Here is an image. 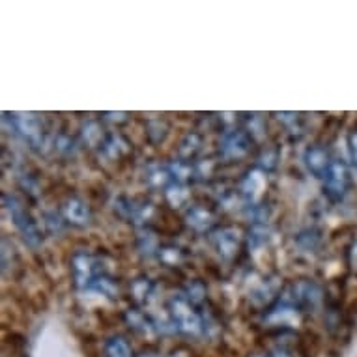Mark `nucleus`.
Here are the masks:
<instances>
[{"instance_id": "nucleus-1", "label": "nucleus", "mask_w": 357, "mask_h": 357, "mask_svg": "<svg viewBox=\"0 0 357 357\" xmlns=\"http://www.w3.org/2000/svg\"><path fill=\"white\" fill-rule=\"evenodd\" d=\"M169 309L172 324L178 331H182L188 337H199L204 333V320L185 296L170 299Z\"/></svg>"}, {"instance_id": "nucleus-2", "label": "nucleus", "mask_w": 357, "mask_h": 357, "mask_svg": "<svg viewBox=\"0 0 357 357\" xmlns=\"http://www.w3.org/2000/svg\"><path fill=\"white\" fill-rule=\"evenodd\" d=\"M8 200V210L12 213L13 222H15V227L17 230L23 234L24 241L29 243V245L36 247L41 243V230L38 227V222L32 219L29 211L24 210V206L19 202L17 199H13V197H4Z\"/></svg>"}, {"instance_id": "nucleus-3", "label": "nucleus", "mask_w": 357, "mask_h": 357, "mask_svg": "<svg viewBox=\"0 0 357 357\" xmlns=\"http://www.w3.org/2000/svg\"><path fill=\"white\" fill-rule=\"evenodd\" d=\"M351 185L350 170L342 161H333L329 170L324 176V193L329 200H340L348 193V189Z\"/></svg>"}, {"instance_id": "nucleus-4", "label": "nucleus", "mask_w": 357, "mask_h": 357, "mask_svg": "<svg viewBox=\"0 0 357 357\" xmlns=\"http://www.w3.org/2000/svg\"><path fill=\"white\" fill-rule=\"evenodd\" d=\"M251 146L252 137L247 133L245 129H234V131H230L222 137L221 152L219 153L225 161L236 163V161H241L251 153Z\"/></svg>"}, {"instance_id": "nucleus-5", "label": "nucleus", "mask_w": 357, "mask_h": 357, "mask_svg": "<svg viewBox=\"0 0 357 357\" xmlns=\"http://www.w3.org/2000/svg\"><path fill=\"white\" fill-rule=\"evenodd\" d=\"M71 271H73V279H75V284L79 288H90V284L101 275L98 258L88 255V252H75L73 255Z\"/></svg>"}, {"instance_id": "nucleus-6", "label": "nucleus", "mask_w": 357, "mask_h": 357, "mask_svg": "<svg viewBox=\"0 0 357 357\" xmlns=\"http://www.w3.org/2000/svg\"><path fill=\"white\" fill-rule=\"evenodd\" d=\"M13 126L32 144V148L45 144V129L40 118L34 114H17L13 118Z\"/></svg>"}, {"instance_id": "nucleus-7", "label": "nucleus", "mask_w": 357, "mask_h": 357, "mask_svg": "<svg viewBox=\"0 0 357 357\" xmlns=\"http://www.w3.org/2000/svg\"><path fill=\"white\" fill-rule=\"evenodd\" d=\"M333 163V159L329 155V150L324 144H314V146L307 148L305 152V165L307 169L317 176V178H324L326 172L329 170Z\"/></svg>"}, {"instance_id": "nucleus-8", "label": "nucleus", "mask_w": 357, "mask_h": 357, "mask_svg": "<svg viewBox=\"0 0 357 357\" xmlns=\"http://www.w3.org/2000/svg\"><path fill=\"white\" fill-rule=\"evenodd\" d=\"M211 243L215 247V251L221 255L222 258H234L240 249V238L236 234V230L232 229H221L211 234Z\"/></svg>"}, {"instance_id": "nucleus-9", "label": "nucleus", "mask_w": 357, "mask_h": 357, "mask_svg": "<svg viewBox=\"0 0 357 357\" xmlns=\"http://www.w3.org/2000/svg\"><path fill=\"white\" fill-rule=\"evenodd\" d=\"M62 213H64L68 221L73 222V225H79V227L90 221V208L77 197L66 200L64 206H62Z\"/></svg>"}, {"instance_id": "nucleus-10", "label": "nucleus", "mask_w": 357, "mask_h": 357, "mask_svg": "<svg viewBox=\"0 0 357 357\" xmlns=\"http://www.w3.org/2000/svg\"><path fill=\"white\" fill-rule=\"evenodd\" d=\"M81 137L84 144H88L90 148H98V150H101V148L105 146V142L109 141V137L111 135L105 133V129L101 128L96 120H90V122H86L82 126Z\"/></svg>"}, {"instance_id": "nucleus-11", "label": "nucleus", "mask_w": 357, "mask_h": 357, "mask_svg": "<svg viewBox=\"0 0 357 357\" xmlns=\"http://www.w3.org/2000/svg\"><path fill=\"white\" fill-rule=\"evenodd\" d=\"M188 225L197 232H206L213 225V213L206 206H193L188 211Z\"/></svg>"}, {"instance_id": "nucleus-12", "label": "nucleus", "mask_w": 357, "mask_h": 357, "mask_svg": "<svg viewBox=\"0 0 357 357\" xmlns=\"http://www.w3.org/2000/svg\"><path fill=\"white\" fill-rule=\"evenodd\" d=\"M103 354H105V357H135L129 340L122 335H114L111 339H107L105 346H103Z\"/></svg>"}, {"instance_id": "nucleus-13", "label": "nucleus", "mask_w": 357, "mask_h": 357, "mask_svg": "<svg viewBox=\"0 0 357 357\" xmlns=\"http://www.w3.org/2000/svg\"><path fill=\"white\" fill-rule=\"evenodd\" d=\"M158 257L159 262L167 266V268H180L183 262H185V258L188 255L183 252V249L176 245H163L158 249Z\"/></svg>"}, {"instance_id": "nucleus-14", "label": "nucleus", "mask_w": 357, "mask_h": 357, "mask_svg": "<svg viewBox=\"0 0 357 357\" xmlns=\"http://www.w3.org/2000/svg\"><path fill=\"white\" fill-rule=\"evenodd\" d=\"M123 320H126V324H128L129 328L133 329L135 333L146 335L153 329V324L150 322V320L146 318V314H144V312H141L139 309L126 310V314H123Z\"/></svg>"}, {"instance_id": "nucleus-15", "label": "nucleus", "mask_w": 357, "mask_h": 357, "mask_svg": "<svg viewBox=\"0 0 357 357\" xmlns=\"http://www.w3.org/2000/svg\"><path fill=\"white\" fill-rule=\"evenodd\" d=\"M200 148H202V137L199 133H195V131H189V133L183 135L182 141H180L178 153H180V158L183 161H189V159H193L200 152Z\"/></svg>"}, {"instance_id": "nucleus-16", "label": "nucleus", "mask_w": 357, "mask_h": 357, "mask_svg": "<svg viewBox=\"0 0 357 357\" xmlns=\"http://www.w3.org/2000/svg\"><path fill=\"white\" fill-rule=\"evenodd\" d=\"M148 183L155 189H169V185L174 180V176L170 172V169H165V167H153V169L148 170L146 174Z\"/></svg>"}, {"instance_id": "nucleus-17", "label": "nucleus", "mask_w": 357, "mask_h": 357, "mask_svg": "<svg viewBox=\"0 0 357 357\" xmlns=\"http://www.w3.org/2000/svg\"><path fill=\"white\" fill-rule=\"evenodd\" d=\"M169 135V123L161 120V118H153V120H148L146 123V137L148 141L152 144H159L163 142Z\"/></svg>"}, {"instance_id": "nucleus-18", "label": "nucleus", "mask_w": 357, "mask_h": 357, "mask_svg": "<svg viewBox=\"0 0 357 357\" xmlns=\"http://www.w3.org/2000/svg\"><path fill=\"white\" fill-rule=\"evenodd\" d=\"M152 281L148 277H137L135 281L131 282L129 294L133 296L137 305H142L148 299V296L152 294Z\"/></svg>"}, {"instance_id": "nucleus-19", "label": "nucleus", "mask_w": 357, "mask_h": 357, "mask_svg": "<svg viewBox=\"0 0 357 357\" xmlns=\"http://www.w3.org/2000/svg\"><path fill=\"white\" fill-rule=\"evenodd\" d=\"M279 161V148L275 144L262 148V153L258 155V167L262 170H273Z\"/></svg>"}, {"instance_id": "nucleus-20", "label": "nucleus", "mask_w": 357, "mask_h": 357, "mask_svg": "<svg viewBox=\"0 0 357 357\" xmlns=\"http://www.w3.org/2000/svg\"><path fill=\"white\" fill-rule=\"evenodd\" d=\"M90 288H94V290H98V292L105 294V296H109V298H114L118 294V282L112 279V277L105 275V273H101L98 279H96L92 284H90Z\"/></svg>"}, {"instance_id": "nucleus-21", "label": "nucleus", "mask_w": 357, "mask_h": 357, "mask_svg": "<svg viewBox=\"0 0 357 357\" xmlns=\"http://www.w3.org/2000/svg\"><path fill=\"white\" fill-rule=\"evenodd\" d=\"M185 298H188L195 307H197V305H200L206 299V287L200 281H193L188 287Z\"/></svg>"}, {"instance_id": "nucleus-22", "label": "nucleus", "mask_w": 357, "mask_h": 357, "mask_svg": "<svg viewBox=\"0 0 357 357\" xmlns=\"http://www.w3.org/2000/svg\"><path fill=\"white\" fill-rule=\"evenodd\" d=\"M54 148H56L60 153H64V155H71V153L75 152L73 141H71V137L68 135H59V139L54 141Z\"/></svg>"}, {"instance_id": "nucleus-23", "label": "nucleus", "mask_w": 357, "mask_h": 357, "mask_svg": "<svg viewBox=\"0 0 357 357\" xmlns=\"http://www.w3.org/2000/svg\"><path fill=\"white\" fill-rule=\"evenodd\" d=\"M348 150H350L351 163L357 169V126H354L348 133Z\"/></svg>"}, {"instance_id": "nucleus-24", "label": "nucleus", "mask_w": 357, "mask_h": 357, "mask_svg": "<svg viewBox=\"0 0 357 357\" xmlns=\"http://www.w3.org/2000/svg\"><path fill=\"white\" fill-rule=\"evenodd\" d=\"M268 357H294V354L288 348H284V346H277Z\"/></svg>"}, {"instance_id": "nucleus-25", "label": "nucleus", "mask_w": 357, "mask_h": 357, "mask_svg": "<svg viewBox=\"0 0 357 357\" xmlns=\"http://www.w3.org/2000/svg\"><path fill=\"white\" fill-rule=\"evenodd\" d=\"M169 357H193V354L189 350H185V348H178V350L172 351Z\"/></svg>"}, {"instance_id": "nucleus-26", "label": "nucleus", "mask_w": 357, "mask_h": 357, "mask_svg": "<svg viewBox=\"0 0 357 357\" xmlns=\"http://www.w3.org/2000/svg\"><path fill=\"white\" fill-rule=\"evenodd\" d=\"M137 357H159L158 354H152V351H142L141 356H137Z\"/></svg>"}, {"instance_id": "nucleus-27", "label": "nucleus", "mask_w": 357, "mask_h": 357, "mask_svg": "<svg viewBox=\"0 0 357 357\" xmlns=\"http://www.w3.org/2000/svg\"><path fill=\"white\" fill-rule=\"evenodd\" d=\"M252 357H268V356H264V354H255Z\"/></svg>"}]
</instances>
